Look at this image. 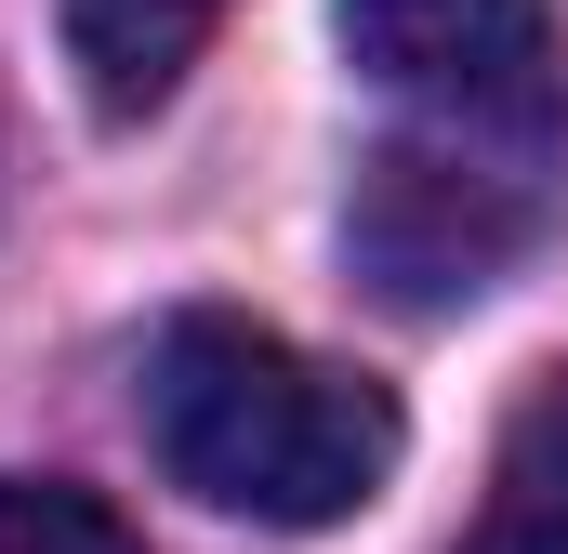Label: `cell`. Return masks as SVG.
<instances>
[{
	"instance_id": "obj_1",
	"label": "cell",
	"mask_w": 568,
	"mask_h": 554,
	"mask_svg": "<svg viewBox=\"0 0 568 554\" xmlns=\"http://www.w3.org/2000/svg\"><path fill=\"white\" fill-rule=\"evenodd\" d=\"M145 435L172 489L252 529H331L397 475V397L278 343L265 317H172L145 357Z\"/></svg>"
},
{
	"instance_id": "obj_2",
	"label": "cell",
	"mask_w": 568,
	"mask_h": 554,
	"mask_svg": "<svg viewBox=\"0 0 568 554\" xmlns=\"http://www.w3.org/2000/svg\"><path fill=\"white\" fill-rule=\"evenodd\" d=\"M529 225H542V185L516 158H489V133L384 145L357 172V212H344V238H357V265H371L384 304H463V290H489L529 252Z\"/></svg>"
},
{
	"instance_id": "obj_3",
	"label": "cell",
	"mask_w": 568,
	"mask_h": 554,
	"mask_svg": "<svg viewBox=\"0 0 568 554\" xmlns=\"http://www.w3.org/2000/svg\"><path fill=\"white\" fill-rule=\"evenodd\" d=\"M344 53L436 106L449 133L542 145L556 133V13L542 0H344Z\"/></svg>"
},
{
	"instance_id": "obj_4",
	"label": "cell",
	"mask_w": 568,
	"mask_h": 554,
	"mask_svg": "<svg viewBox=\"0 0 568 554\" xmlns=\"http://www.w3.org/2000/svg\"><path fill=\"white\" fill-rule=\"evenodd\" d=\"M449 554H568V370L529 383V410L489 449V502Z\"/></svg>"
},
{
	"instance_id": "obj_5",
	"label": "cell",
	"mask_w": 568,
	"mask_h": 554,
	"mask_svg": "<svg viewBox=\"0 0 568 554\" xmlns=\"http://www.w3.org/2000/svg\"><path fill=\"white\" fill-rule=\"evenodd\" d=\"M212 13H225V0H67V53H80L93 106H106V120H145V106L185 80V53L212 40Z\"/></svg>"
},
{
	"instance_id": "obj_6",
	"label": "cell",
	"mask_w": 568,
	"mask_h": 554,
	"mask_svg": "<svg viewBox=\"0 0 568 554\" xmlns=\"http://www.w3.org/2000/svg\"><path fill=\"white\" fill-rule=\"evenodd\" d=\"M0 554H145V542L67 475H0Z\"/></svg>"
}]
</instances>
